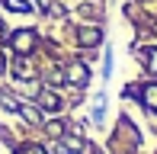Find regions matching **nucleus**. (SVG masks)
I'll use <instances>...</instances> for the list:
<instances>
[{"label":"nucleus","instance_id":"obj_1","mask_svg":"<svg viewBox=\"0 0 157 154\" xmlns=\"http://www.w3.org/2000/svg\"><path fill=\"white\" fill-rule=\"evenodd\" d=\"M32 45H35V32H29V29H23V32H16V36H13V48H16V52H32Z\"/></svg>","mask_w":157,"mask_h":154},{"label":"nucleus","instance_id":"obj_8","mask_svg":"<svg viewBox=\"0 0 157 154\" xmlns=\"http://www.w3.org/2000/svg\"><path fill=\"white\" fill-rule=\"evenodd\" d=\"M0 132H3V129H0Z\"/></svg>","mask_w":157,"mask_h":154},{"label":"nucleus","instance_id":"obj_2","mask_svg":"<svg viewBox=\"0 0 157 154\" xmlns=\"http://www.w3.org/2000/svg\"><path fill=\"white\" fill-rule=\"evenodd\" d=\"M67 80H71V83H77V87H80V83H87V80H90V71H87V67L80 64V61H74V64L67 67Z\"/></svg>","mask_w":157,"mask_h":154},{"label":"nucleus","instance_id":"obj_6","mask_svg":"<svg viewBox=\"0 0 157 154\" xmlns=\"http://www.w3.org/2000/svg\"><path fill=\"white\" fill-rule=\"evenodd\" d=\"M80 42L83 45H99V42H103V32L93 29V26H87V29H80Z\"/></svg>","mask_w":157,"mask_h":154},{"label":"nucleus","instance_id":"obj_7","mask_svg":"<svg viewBox=\"0 0 157 154\" xmlns=\"http://www.w3.org/2000/svg\"><path fill=\"white\" fill-rule=\"evenodd\" d=\"M3 3H6V10H13V13H29L32 10L26 0H3Z\"/></svg>","mask_w":157,"mask_h":154},{"label":"nucleus","instance_id":"obj_3","mask_svg":"<svg viewBox=\"0 0 157 154\" xmlns=\"http://www.w3.org/2000/svg\"><path fill=\"white\" fill-rule=\"evenodd\" d=\"M138 61H141L151 74H157V48H141V52H138Z\"/></svg>","mask_w":157,"mask_h":154},{"label":"nucleus","instance_id":"obj_4","mask_svg":"<svg viewBox=\"0 0 157 154\" xmlns=\"http://www.w3.org/2000/svg\"><path fill=\"white\" fill-rule=\"evenodd\" d=\"M141 100H144L147 109H154V113H157V83H154V80L141 87Z\"/></svg>","mask_w":157,"mask_h":154},{"label":"nucleus","instance_id":"obj_5","mask_svg":"<svg viewBox=\"0 0 157 154\" xmlns=\"http://www.w3.org/2000/svg\"><path fill=\"white\" fill-rule=\"evenodd\" d=\"M39 103H42V109H45V113H58V109H61V100H58L55 93H48V90L39 96Z\"/></svg>","mask_w":157,"mask_h":154}]
</instances>
